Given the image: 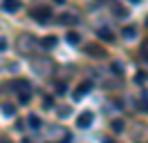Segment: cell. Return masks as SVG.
Listing matches in <instances>:
<instances>
[{
	"instance_id": "cell-1",
	"label": "cell",
	"mask_w": 148,
	"mask_h": 143,
	"mask_svg": "<svg viewBox=\"0 0 148 143\" xmlns=\"http://www.w3.org/2000/svg\"><path fill=\"white\" fill-rule=\"evenodd\" d=\"M34 18H36L40 25H45V22H49V20H52V11H49L47 7H40V9H36V11H34Z\"/></svg>"
},
{
	"instance_id": "cell-2",
	"label": "cell",
	"mask_w": 148,
	"mask_h": 143,
	"mask_svg": "<svg viewBox=\"0 0 148 143\" xmlns=\"http://www.w3.org/2000/svg\"><path fill=\"white\" fill-rule=\"evenodd\" d=\"M92 112H83V114H79V118H76V125H79V127H90V123H92Z\"/></svg>"
},
{
	"instance_id": "cell-3",
	"label": "cell",
	"mask_w": 148,
	"mask_h": 143,
	"mask_svg": "<svg viewBox=\"0 0 148 143\" xmlns=\"http://www.w3.org/2000/svg\"><path fill=\"white\" fill-rule=\"evenodd\" d=\"M90 89H92V83H90V80H85V83H81V85H79V89H76V98L85 96V94H88Z\"/></svg>"
},
{
	"instance_id": "cell-4",
	"label": "cell",
	"mask_w": 148,
	"mask_h": 143,
	"mask_svg": "<svg viewBox=\"0 0 148 143\" xmlns=\"http://www.w3.org/2000/svg\"><path fill=\"white\" fill-rule=\"evenodd\" d=\"M2 9H5V11H18L20 2L18 0H5V2H2Z\"/></svg>"
},
{
	"instance_id": "cell-5",
	"label": "cell",
	"mask_w": 148,
	"mask_h": 143,
	"mask_svg": "<svg viewBox=\"0 0 148 143\" xmlns=\"http://www.w3.org/2000/svg\"><path fill=\"white\" fill-rule=\"evenodd\" d=\"M121 36H123V38H126V40H132V38H135V36H137V27H123V31H121Z\"/></svg>"
},
{
	"instance_id": "cell-6",
	"label": "cell",
	"mask_w": 148,
	"mask_h": 143,
	"mask_svg": "<svg viewBox=\"0 0 148 143\" xmlns=\"http://www.w3.org/2000/svg\"><path fill=\"white\" fill-rule=\"evenodd\" d=\"M99 38H101L103 43H112V40H114V36H112L110 29H99Z\"/></svg>"
},
{
	"instance_id": "cell-7",
	"label": "cell",
	"mask_w": 148,
	"mask_h": 143,
	"mask_svg": "<svg viewBox=\"0 0 148 143\" xmlns=\"http://www.w3.org/2000/svg\"><path fill=\"white\" fill-rule=\"evenodd\" d=\"M40 45H43L45 49H52V47L56 45V36H45V38L40 40Z\"/></svg>"
},
{
	"instance_id": "cell-8",
	"label": "cell",
	"mask_w": 148,
	"mask_h": 143,
	"mask_svg": "<svg viewBox=\"0 0 148 143\" xmlns=\"http://www.w3.org/2000/svg\"><path fill=\"white\" fill-rule=\"evenodd\" d=\"M32 45H34L32 36H23V40H18V47H20V49H29Z\"/></svg>"
},
{
	"instance_id": "cell-9",
	"label": "cell",
	"mask_w": 148,
	"mask_h": 143,
	"mask_svg": "<svg viewBox=\"0 0 148 143\" xmlns=\"http://www.w3.org/2000/svg\"><path fill=\"white\" fill-rule=\"evenodd\" d=\"M9 87H14V89H29V83L27 80H11Z\"/></svg>"
},
{
	"instance_id": "cell-10",
	"label": "cell",
	"mask_w": 148,
	"mask_h": 143,
	"mask_svg": "<svg viewBox=\"0 0 148 143\" xmlns=\"http://www.w3.org/2000/svg\"><path fill=\"white\" fill-rule=\"evenodd\" d=\"M65 38H67V43H70V45H79V43H81V36L76 34V31H70Z\"/></svg>"
},
{
	"instance_id": "cell-11",
	"label": "cell",
	"mask_w": 148,
	"mask_h": 143,
	"mask_svg": "<svg viewBox=\"0 0 148 143\" xmlns=\"http://www.w3.org/2000/svg\"><path fill=\"white\" fill-rule=\"evenodd\" d=\"M58 22H63V25H70V22H76V16H74V14H63V16L58 18Z\"/></svg>"
},
{
	"instance_id": "cell-12",
	"label": "cell",
	"mask_w": 148,
	"mask_h": 143,
	"mask_svg": "<svg viewBox=\"0 0 148 143\" xmlns=\"http://www.w3.org/2000/svg\"><path fill=\"white\" fill-rule=\"evenodd\" d=\"M29 125H32L34 130H38V127H40V125H43V123H40V118H38L36 114H32V116H29Z\"/></svg>"
},
{
	"instance_id": "cell-13",
	"label": "cell",
	"mask_w": 148,
	"mask_h": 143,
	"mask_svg": "<svg viewBox=\"0 0 148 143\" xmlns=\"http://www.w3.org/2000/svg\"><path fill=\"white\" fill-rule=\"evenodd\" d=\"M112 130H114V132H121V130H123V121H121V118L112 121Z\"/></svg>"
},
{
	"instance_id": "cell-14",
	"label": "cell",
	"mask_w": 148,
	"mask_h": 143,
	"mask_svg": "<svg viewBox=\"0 0 148 143\" xmlns=\"http://www.w3.org/2000/svg\"><path fill=\"white\" fill-rule=\"evenodd\" d=\"M2 112H5V116H14L16 107H14V105H2Z\"/></svg>"
},
{
	"instance_id": "cell-15",
	"label": "cell",
	"mask_w": 148,
	"mask_h": 143,
	"mask_svg": "<svg viewBox=\"0 0 148 143\" xmlns=\"http://www.w3.org/2000/svg\"><path fill=\"white\" fill-rule=\"evenodd\" d=\"M18 98H20V103H23V105H25V103H29V94H27V92H23Z\"/></svg>"
},
{
	"instance_id": "cell-16",
	"label": "cell",
	"mask_w": 148,
	"mask_h": 143,
	"mask_svg": "<svg viewBox=\"0 0 148 143\" xmlns=\"http://www.w3.org/2000/svg\"><path fill=\"white\" fill-rule=\"evenodd\" d=\"M56 94H65V83H58V85H56Z\"/></svg>"
},
{
	"instance_id": "cell-17",
	"label": "cell",
	"mask_w": 148,
	"mask_h": 143,
	"mask_svg": "<svg viewBox=\"0 0 148 143\" xmlns=\"http://www.w3.org/2000/svg\"><path fill=\"white\" fill-rule=\"evenodd\" d=\"M58 114L63 116V118H65V116H70V107H61V110H58Z\"/></svg>"
},
{
	"instance_id": "cell-18",
	"label": "cell",
	"mask_w": 148,
	"mask_h": 143,
	"mask_svg": "<svg viewBox=\"0 0 148 143\" xmlns=\"http://www.w3.org/2000/svg\"><path fill=\"white\" fill-rule=\"evenodd\" d=\"M141 52H144V56H146V61H148V40L141 45Z\"/></svg>"
},
{
	"instance_id": "cell-19",
	"label": "cell",
	"mask_w": 148,
	"mask_h": 143,
	"mask_svg": "<svg viewBox=\"0 0 148 143\" xmlns=\"http://www.w3.org/2000/svg\"><path fill=\"white\" fill-rule=\"evenodd\" d=\"M7 49V40H0V52H5Z\"/></svg>"
},
{
	"instance_id": "cell-20",
	"label": "cell",
	"mask_w": 148,
	"mask_h": 143,
	"mask_svg": "<svg viewBox=\"0 0 148 143\" xmlns=\"http://www.w3.org/2000/svg\"><path fill=\"white\" fill-rule=\"evenodd\" d=\"M141 110H144V112H148V101H144V103H141Z\"/></svg>"
},
{
	"instance_id": "cell-21",
	"label": "cell",
	"mask_w": 148,
	"mask_h": 143,
	"mask_svg": "<svg viewBox=\"0 0 148 143\" xmlns=\"http://www.w3.org/2000/svg\"><path fill=\"white\" fill-rule=\"evenodd\" d=\"M146 25H148V20H146Z\"/></svg>"
}]
</instances>
